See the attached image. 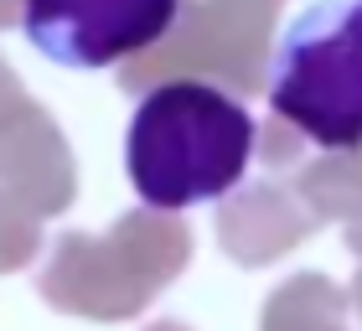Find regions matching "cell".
<instances>
[{
  "label": "cell",
  "instance_id": "1",
  "mask_svg": "<svg viewBox=\"0 0 362 331\" xmlns=\"http://www.w3.org/2000/svg\"><path fill=\"white\" fill-rule=\"evenodd\" d=\"M259 145L254 114L212 83H160L135 104L124 135V171L145 207L187 212L228 197L249 176Z\"/></svg>",
  "mask_w": 362,
  "mask_h": 331
},
{
  "label": "cell",
  "instance_id": "2",
  "mask_svg": "<svg viewBox=\"0 0 362 331\" xmlns=\"http://www.w3.org/2000/svg\"><path fill=\"white\" fill-rule=\"evenodd\" d=\"M269 109L321 151L362 145V0H316L279 31Z\"/></svg>",
  "mask_w": 362,
  "mask_h": 331
},
{
  "label": "cell",
  "instance_id": "3",
  "mask_svg": "<svg viewBox=\"0 0 362 331\" xmlns=\"http://www.w3.org/2000/svg\"><path fill=\"white\" fill-rule=\"evenodd\" d=\"M181 0H21L26 42L57 68H114L176 26Z\"/></svg>",
  "mask_w": 362,
  "mask_h": 331
}]
</instances>
